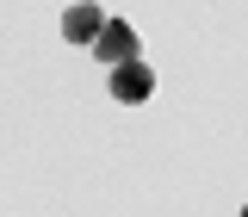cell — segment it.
<instances>
[{
	"instance_id": "cell-4",
	"label": "cell",
	"mask_w": 248,
	"mask_h": 217,
	"mask_svg": "<svg viewBox=\"0 0 248 217\" xmlns=\"http://www.w3.org/2000/svg\"><path fill=\"white\" fill-rule=\"evenodd\" d=\"M242 217H248V205H242Z\"/></svg>"
},
{
	"instance_id": "cell-3",
	"label": "cell",
	"mask_w": 248,
	"mask_h": 217,
	"mask_svg": "<svg viewBox=\"0 0 248 217\" xmlns=\"http://www.w3.org/2000/svg\"><path fill=\"white\" fill-rule=\"evenodd\" d=\"M99 25H106V13H99L93 0H75V6L62 13V37H68V44H93Z\"/></svg>"
},
{
	"instance_id": "cell-2",
	"label": "cell",
	"mask_w": 248,
	"mask_h": 217,
	"mask_svg": "<svg viewBox=\"0 0 248 217\" xmlns=\"http://www.w3.org/2000/svg\"><path fill=\"white\" fill-rule=\"evenodd\" d=\"M93 56H99V62H130V56H137V31L124 25V19H106L99 37H93Z\"/></svg>"
},
{
	"instance_id": "cell-1",
	"label": "cell",
	"mask_w": 248,
	"mask_h": 217,
	"mask_svg": "<svg viewBox=\"0 0 248 217\" xmlns=\"http://www.w3.org/2000/svg\"><path fill=\"white\" fill-rule=\"evenodd\" d=\"M155 93V68L149 62H112V99H124V106H143V99H149Z\"/></svg>"
}]
</instances>
